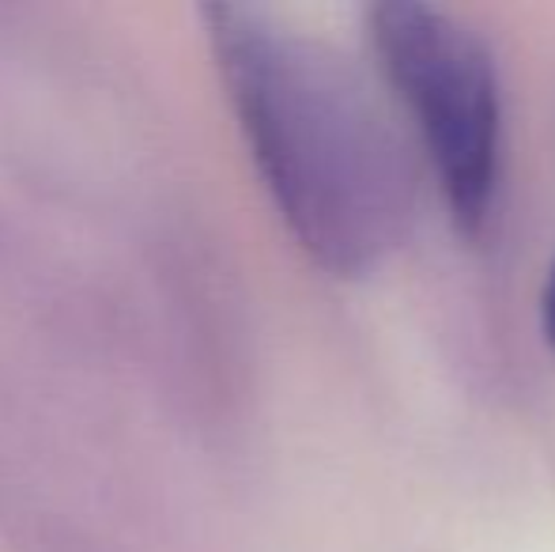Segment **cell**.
<instances>
[{
  "label": "cell",
  "mask_w": 555,
  "mask_h": 552,
  "mask_svg": "<svg viewBox=\"0 0 555 552\" xmlns=\"http://www.w3.org/2000/svg\"><path fill=\"white\" fill-rule=\"evenodd\" d=\"M227 99L295 243L340 277L374 269L416 213V167L363 76L257 8H208Z\"/></svg>",
  "instance_id": "6da1fadb"
},
{
  "label": "cell",
  "mask_w": 555,
  "mask_h": 552,
  "mask_svg": "<svg viewBox=\"0 0 555 552\" xmlns=\"http://www.w3.org/2000/svg\"><path fill=\"white\" fill-rule=\"evenodd\" d=\"M371 42L431 155L450 216L480 231L503 159V103L488 46L453 15L412 0L371 8Z\"/></svg>",
  "instance_id": "7a4b0ae2"
},
{
  "label": "cell",
  "mask_w": 555,
  "mask_h": 552,
  "mask_svg": "<svg viewBox=\"0 0 555 552\" xmlns=\"http://www.w3.org/2000/svg\"><path fill=\"white\" fill-rule=\"evenodd\" d=\"M544 333H548V341L555 345V266L548 273V284H544Z\"/></svg>",
  "instance_id": "3957f363"
}]
</instances>
